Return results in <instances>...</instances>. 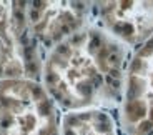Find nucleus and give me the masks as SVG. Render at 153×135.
Segmentation results:
<instances>
[{
    "label": "nucleus",
    "mask_w": 153,
    "mask_h": 135,
    "mask_svg": "<svg viewBox=\"0 0 153 135\" xmlns=\"http://www.w3.org/2000/svg\"><path fill=\"white\" fill-rule=\"evenodd\" d=\"M100 20L110 37L120 43L140 47L153 37V2H102Z\"/></svg>",
    "instance_id": "nucleus-6"
},
{
    "label": "nucleus",
    "mask_w": 153,
    "mask_h": 135,
    "mask_svg": "<svg viewBox=\"0 0 153 135\" xmlns=\"http://www.w3.org/2000/svg\"><path fill=\"white\" fill-rule=\"evenodd\" d=\"M0 135H62L55 102L42 84L0 80Z\"/></svg>",
    "instance_id": "nucleus-2"
},
{
    "label": "nucleus",
    "mask_w": 153,
    "mask_h": 135,
    "mask_svg": "<svg viewBox=\"0 0 153 135\" xmlns=\"http://www.w3.org/2000/svg\"><path fill=\"white\" fill-rule=\"evenodd\" d=\"M122 122L128 135H153V37L126 62Z\"/></svg>",
    "instance_id": "nucleus-3"
},
{
    "label": "nucleus",
    "mask_w": 153,
    "mask_h": 135,
    "mask_svg": "<svg viewBox=\"0 0 153 135\" xmlns=\"http://www.w3.org/2000/svg\"><path fill=\"white\" fill-rule=\"evenodd\" d=\"M125 50L103 30L83 27L52 47L43 62V89L68 112L98 108L122 93Z\"/></svg>",
    "instance_id": "nucleus-1"
},
{
    "label": "nucleus",
    "mask_w": 153,
    "mask_h": 135,
    "mask_svg": "<svg viewBox=\"0 0 153 135\" xmlns=\"http://www.w3.org/2000/svg\"><path fill=\"white\" fill-rule=\"evenodd\" d=\"M25 20L32 37L55 47L83 28L87 7L80 2H30Z\"/></svg>",
    "instance_id": "nucleus-4"
},
{
    "label": "nucleus",
    "mask_w": 153,
    "mask_h": 135,
    "mask_svg": "<svg viewBox=\"0 0 153 135\" xmlns=\"http://www.w3.org/2000/svg\"><path fill=\"white\" fill-rule=\"evenodd\" d=\"M0 2V80L30 78V50L25 8Z\"/></svg>",
    "instance_id": "nucleus-5"
},
{
    "label": "nucleus",
    "mask_w": 153,
    "mask_h": 135,
    "mask_svg": "<svg viewBox=\"0 0 153 135\" xmlns=\"http://www.w3.org/2000/svg\"><path fill=\"white\" fill-rule=\"evenodd\" d=\"M62 135H117L113 119L102 108L68 112L62 120Z\"/></svg>",
    "instance_id": "nucleus-7"
}]
</instances>
